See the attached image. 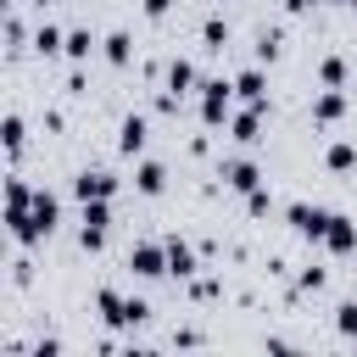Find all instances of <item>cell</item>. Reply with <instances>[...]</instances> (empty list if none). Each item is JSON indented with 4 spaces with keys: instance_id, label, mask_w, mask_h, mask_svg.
<instances>
[{
    "instance_id": "cell-26",
    "label": "cell",
    "mask_w": 357,
    "mask_h": 357,
    "mask_svg": "<svg viewBox=\"0 0 357 357\" xmlns=\"http://www.w3.org/2000/svg\"><path fill=\"white\" fill-rule=\"evenodd\" d=\"M139 6H145V17H167L173 11V0H139Z\"/></svg>"
},
{
    "instance_id": "cell-8",
    "label": "cell",
    "mask_w": 357,
    "mask_h": 357,
    "mask_svg": "<svg viewBox=\"0 0 357 357\" xmlns=\"http://www.w3.org/2000/svg\"><path fill=\"white\" fill-rule=\"evenodd\" d=\"M223 184H229V190H240V195H251V190L262 184V167H257V162H245V156H234V162H223Z\"/></svg>"
},
{
    "instance_id": "cell-16",
    "label": "cell",
    "mask_w": 357,
    "mask_h": 357,
    "mask_svg": "<svg viewBox=\"0 0 357 357\" xmlns=\"http://www.w3.org/2000/svg\"><path fill=\"white\" fill-rule=\"evenodd\" d=\"M324 162H329L335 173H351V167H357V145H346V139H335V145L324 151Z\"/></svg>"
},
{
    "instance_id": "cell-18",
    "label": "cell",
    "mask_w": 357,
    "mask_h": 357,
    "mask_svg": "<svg viewBox=\"0 0 357 357\" xmlns=\"http://www.w3.org/2000/svg\"><path fill=\"white\" fill-rule=\"evenodd\" d=\"M318 78H324L329 89H340V84H346V56H324V61H318Z\"/></svg>"
},
{
    "instance_id": "cell-21",
    "label": "cell",
    "mask_w": 357,
    "mask_h": 357,
    "mask_svg": "<svg viewBox=\"0 0 357 357\" xmlns=\"http://www.w3.org/2000/svg\"><path fill=\"white\" fill-rule=\"evenodd\" d=\"M335 329H340L346 340L357 335V301H340V307H335Z\"/></svg>"
},
{
    "instance_id": "cell-7",
    "label": "cell",
    "mask_w": 357,
    "mask_h": 357,
    "mask_svg": "<svg viewBox=\"0 0 357 357\" xmlns=\"http://www.w3.org/2000/svg\"><path fill=\"white\" fill-rule=\"evenodd\" d=\"M145 139H151V123H145L139 112H128V117H123V128H117V151H123V156H139V151H145Z\"/></svg>"
},
{
    "instance_id": "cell-12",
    "label": "cell",
    "mask_w": 357,
    "mask_h": 357,
    "mask_svg": "<svg viewBox=\"0 0 357 357\" xmlns=\"http://www.w3.org/2000/svg\"><path fill=\"white\" fill-rule=\"evenodd\" d=\"M234 95H240V100H257V106H262V100H268V78H262V67H245V73L234 78Z\"/></svg>"
},
{
    "instance_id": "cell-3",
    "label": "cell",
    "mask_w": 357,
    "mask_h": 357,
    "mask_svg": "<svg viewBox=\"0 0 357 357\" xmlns=\"http://www.w3.org/2000/svg\"><path fill=\"white\" fill-rule=\"evenodd\" d=\"M229 89H234L229 78H206V84H201V123H206V128H218V123L229 117Z\"/></svg>"
},
{
    "instance_id": "cell-19",
    "label": "cell",
    "mask_w": 357,
    "mask_h": 357,
    "mask_svg": "<svg viewBox=\"0 0 357 357\" xmlns=\"http://www.w3.org/2000/svg\"><path fill=\"white\" fill-rule=\"evenodd\" d=\"M89 50H95V39H89L84 28H73V33H67V56H73V61H89Z\"/></svg>"
},
{
    "instance_id": "cell-20",
    "label": "cell",
    "mask_w": 357,
    "mask_h": 357,
    "mask_svg": "<svg viewBox=\"0 0 357 357\" xmlns=\"http://www.w3.org/2000/svg\"><path fill=\"white\" fill-rule=\"evenodd\" d=\"M22 139H28V128H22V117L11 112V117H6V151H11V156H22Z\"/></svg>"
},
{
    "instance_id": "cell-22",
    "label": "cell",
    "mask_w": 357,
    "mask_h": 357,
    "mask_svg": "<svg viewBox=\"0 0 357 357\" xmlns=\"http://www.w3.org/2000/svg\"><path fill=\"white\" fill-rule=\"evenodd\" d=\"M201 33H206V45H212V50H223V39H229V22H223V17H206V22H201Z\"/></svg>"
},
{
    "instance_id": "cell-27",
    "label": "cell",
    "mask_w": 357,
    "mask_h": 357,
    "mask_svg": "<svg viewBox=\"0 0 357 357\" xmlns=\"http://www.w3.org/2000/svg\"><path fill=\"white\" fill-rule=\"evenodd\" d=\"M284 6H290V11H312L318 0H284Z\"/></svg>"
},
{
    "instance_id": "cell-9",
    "label": "cell",
    "mask_w": 357,
    "mask_h": 357,
    "mask_svg": "<svg viewBox=\"0 0 357 357\" xmlns=\"http://www.w3.org/2000/svg\"><path fill=\"white\" fill-rule=\"evenodd\" d=\"M190 84H195V61L173 56V61H167V95H162V106H173V100H178V95L190 89Z\"/></svg>"
},
{
    "instance_id": "cell-17",
    "label": "cell",
    "mask_w": 357,
    "mask_h": 357,
    "mask_svg": "<svg viewBox=\"0 0 357 357\" xmlns=\"http://www.w3.org/2000/svg\"><path fill=\"white\" fill-rule=\"evenodd\" d=\"M33 50H39V56H50V50H67V33H56L50 22H39V33H33Z\"/></svg>"
},
{
    "instance_id": "cell-25",
    "label": "cell",
    "mask_w": 357,
    "mask_h": 357,
    "mask_svg": "<svg viewBox=\"0 0 357 357\" xmlns=\"http://www.w3.org/2000/svg\"><path fill=\"white\" fill-rule=\"evenodd\" d=\"M301 290H324V268H307L301 273Z\"/></svg>"
},
{
    "instance_id": "cell-14",
    "label": "cell",
    "mask_w": 357,
    "mask_h": 357,
    "mask_svg": "<svg viewBox=\"0 0 357 357\" xmlns=\"http://www.w3.org/2000/svg\"><path fill=\"white\" fill-rule=\"evenodd\" d=\"M106 61H112V67H128V61H134V39H128L123 28L106 33Z\"/></svg>"
},
{
    "instance_id": "cell-24",
    "label": "cell",
    "mask_w": 357,
    "mask_h": 357,
    "mask_svg": "<svg viewBox=\"0 0 357 357\" xmlns=\"http://www.w3.org/2000/svg\"><path fill=\"white\" fill-rule=\"evenodd\" d=\"M245 206H251V212H257V218H262V212H268V206H273V201H268V190H262V184H257V190H251V195H245Z\"/></svg>"
},
{
    "instance_id": "cell-11",
    "label": "cell",
    "mask_w": 357,
    "mask_h": 357,
    "mask_svg": "<svg viewBox=\"0 0 357 357\" xmlns=\"http://www.w3.org/2000/svg\"><path fill=\"white\" fill-rule=\"evenodd\" d=\"M167 273H173V279H190V273H195V251H190L178 234H167Z\"/></svg>"
},
{
    "instance_id": "cell-4",
    "label": "cell",
    "mask_w": 357,
    "mask_h": 357,
    "mask_svg": "<svg viewBox=\"0 0 357 357\" xmlns=\"http://www.w3.org/2000/svg\"><path fill=\"white\" fill-rule=\"evenodd\" d=\"M128 268L139 273V279H162L167 273V240L156 245V240H139L134 251H128Z\"/></svg>"
},
{
    "instance_id": "cell-5",
    "label": "cell",
    "mask_w": 357,
    "mask_h": 357,
    "mask_svg": "<svg viewBox=\"0 0 357 357\" xmlns=\"http://www.w3.org/2000/svg\"><path fill=\"white\" fill-rule=\"evenodd\" d=\"M73 195H78V201H112V195H117V178H112L106 167H84V173L73 178Z\"/></svg>"
},
{
    "instance_id": "cell-29",
    "label": "cell",
    "mask_w": 357,
    "mask_h": 357,
    "mask_svg": "<svg viewBox=\"0 0 357 357\" xmlns=\"http://www.w3.org/2000/svg\"><path fill=\"white\" fill-rule=\"evenodd\" d=\"M33 6H45V0H33Z\"/></svg>"
},
{
    "instance_id": "cell-15",
    "label": "cell",
    "mask_w": 357,
    "mask_h": 357,
    "mask_svg": "<svg viewBox=\"0 0 357 357\" xmlns=\"http://www.w3.org/2000/svg\"><path fill=\"white\" fill-rule=\"evenodd\" d=\"M340 112H346V95H340V89H329V84H324V95H318V100H312V117H318V123H335V117H340Z\"/></svg>"
},
{
    "instance_id": "cell-13",
    "label": "cell",
    "mask_w": 357,
    "mask_h": 357,
    "mask_svg": "<svg viewBox=\"0 0 357 357\" xmlns=\"http://www.w3.org/2000/svg\"><path fill=\"white\" fill-rule=\"evenodd\" d=\"M134 190H139V195H162V190H167V167H162V162H139Z\"/></svg>"
},
{
    "instance_id": "cell-2",
    "label": "cell",
    "mask_w": 357,
    "mask_h": 357,
    "mask_svg": "<svg viewBox=\"0 0 357 357\" xmlns=\"http://www.w3.org/2000/svg\"><path fill=\"white\" fill-rule=\"evenodd\" d=\"M284 218H290V229H296L301 240H324V229H329V212H324V206H312V201H290V206H284Z\"/></svg>"
},
{
    "instance_id": "cell-6",
    "label": "cell",
    "mask_w": 357,
    "mask_h": 357,
    "mask_svg": "<svg viewBox=\"0 0 357 357\" xmlns=\"http://www.w3.org/2000/svg\"><path fill=\"white\" fill-rule=\"evenodd\" d=\"M318 245H329L335 257H351V251H357V223H351L346 212H329V229H324Z\"/></svg>"
},
{
    "instance_id": "cell-23",
    "label": "cell",
    "mask_w": 357,
    "mask_h": 357,
    "mask_svg": "<svg viewBox=\"0 0 357 357\" xmlns=\"http://www.w3.org/2000/svg\"><path fill=\"white\" fill-rule=\"evenodd\" d=\"M279 56V33H257V61H273Z\"/></svg>"
},
{
    "instance_id": "cell-28",
    "label": "cell",
    "mask_w": 357,
    "mask_h": 357,
    "mask_svg": "<svg viewBox=\"0 0 357 357\" xmlns=\"http://www.w3.org/2000/svg\"><path fill=\"white\" fill-rule=\"evenodd\" d=\"M346 6H351V11H357V0H346Z\"/></svg>"
},
{
    "instance_id": "cell-10",
    "label": "cell",
    "mask_w": 357,
    "mask_h": 357,
    "mask_svg": "<svg viewBox=\"0 0 357 357\" xmlns=\"http://www.w3.org/2000/svg\"><path fill=\"white\" fill-rule=\"evenodd\" d=\"M262 106H268V100H262ZM262 106L251 100L245 112H234V139H240V145H257V139H262Z\"/></svg>"
},
{
    "instance_id": "cell-1",
    "label": "cell",
    "mask_w": 357,
    "mask_h": 357,
    "mask_svg": "<svg viewBox=\"0 0 357 357\" xmlns=\"http://www.w3.org/2000/svg\"><path fill=\"white\" fill-rule=\"evenodd\" d=\"M95 307H100V318H106L112 329H139V324L151 318V307H145L139 296H117V290H95Z\"/></svg>"
}]
</instances>
